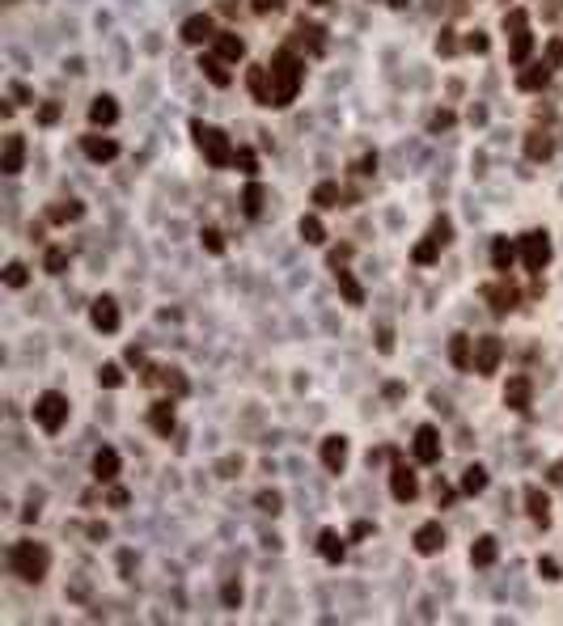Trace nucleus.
Wrapping results in <instances>:
<instances>
[{"instance_id":"nucleus-1","label":"nucleus","mask_w":563,"mask_h":626,"mask_svg":"<svg viewBox=\"0 0 563 626\" xmlns=\"http://www.w3.org/2000/svg\"><path fill=\"white\" fill-rule=\"evenodd\" d=\"M267 72H271V106H276V111L292 106V97H296V89H301V77H305V64L292 56V51H280Z\"/></svg>"},{"instance_id":"nucleus-2","label":"nucleus","mask_w":563,"mask_h":626,"mask_svg":"<svg viewBox=\"0 0 563 626\" xmlns=\"http://www.w3.org/2000/svg\"><path fill=\"white\" fill-rule=\"evenodd\" d=\"M9 567H13V576L38 584V580L47 576V567H51V554H47V546H38V542H17V546L9 550Z\"/></svg>"},{"instance_id":"nucleus-3","label":"nucleus","mask_w":563,"mask_h":626,"mask_svg":"<svg viewBox=\"0 0 563 626\" xmlns=\"http://www.w3.org/2000/svg\"><path fill=\"white\" fill-rule=\"evenodd\" d=\"M191 136H195V144H199V152L208 156V161L216 166V170H225V166H233V144H229V136L221 131V127H208V123H191Z\"/></svg>"},{"instance_id":"nucleus-4","label":"nucleus","mask_w":563,"mask_h":626,"mask_svg":"<svg viewBox=\"0 0 563 626\" xmlns=\"http://www.w3.org/2000/svg\"><path fill=\"white\" fill-rule=\"evenodd\" d=\"M34 424H38L42 432H60V428L68 424V398L56 394V390L38 394V402H34Z\"/></svg>"},{"instance_id":"nucleus-5","label":"nucleus","mask_w":563,"mask_h":626,"mask_svg":"<svg viewBox=\"0 0 563 626\" xmlns=\"http://www.w3.org/2000/svg\"><path fill=\"white\" fill-rule=\"evenodd\" d=\"M500 360H504V343H500V335H483V339H475V373H479V377H491V373L500 369Z\"/></svg>"},{"instance_id":"nucleus-6","label":"nucleus","mask_w":563,"mask_h":626,"mask_svg":"<svg viewBox=\"0 0 563 626\" xmlns=\"http://www.w3.org/2000/svg\"><path fill=\"white\" fill-rule=\"evenodd\" d=\"M521 258H525L530 271H542V267L550 263V237H546L542 229L525 233V237H521Z\"/></svg>"},{"instance_id":"nucleus-7","label":"nucleus","mask_w":563,"mask_h":626,"mask_svg":"<svg viewBox=\"0 0 563 626\" xmlns=\"http://www.w3.org/2000/svg\"><path fill=\"white\" fill-rule=\"evenodd\" d=\"M411 449H415V461H424V465L441 461V432H436L432 424L415 428V440H411Z\"/></svg>"},{"instance_id":"nucleus-8","label":"nucleus","mask_w":563,"mask_h":626,"mask_svg":"<svg viewBox=\"0 0 563 626\" xmlns=\"http://www.w3.org/2000/svg\"><path fill=\"white\" fill-rule=\"evenodd\" d=\"M390 495L398 499V504H411L415 495H420V483H415V474L406 465H394L390 470Z\"/></svg>"},{"instance_id":"nucleus-9","label":"nucleus","mask_w":563,"mask_h":626,"mask_svg":"<svg viewBox=\"0 0 563 626\" xmlns=\"http://www.w3.org/2000/svg\"><path fill=\"white\" fill-rule=\"evenodd\" d=\"M89 322H93L97 330H106V335H111V330H119V305H115L111 296H97V300H93V309H89Z\"/></svg>"},{"instance_id":"nucleus-10","label":"nucleus","mask_w":563,"mask_h":626,"mask_svg":"<svg viewBox=\"0 0 563 626\" xmlns=\"http://www.w3.org/2000/svg\"><path fill=\"white\" fill-rule=\"evenodd\" d=\"M530 398H534L530 377H508V385H504V406L508 410H530Z\"/></svg>"},{"instance_id":"nucleus-11","label":"nucleus","mask_w":563,"mask_h":626,"mask_svg":"<svg viewBox=\"0 0 563 626\" xmlns=\"http://www.w3.org/2000/svg\"><path fill=\"white\" fill-rule=\"evenodd\" d=\"M178 34H182V42H191V47H199V42L216 38V30H212V17H208V13H195V17H187Z\"/></svg>"},{"instance_id":"nucleus-12","label":"nucleus","mask_w":563,"mask_h":626,"mask_svg":"<svg viewBox=\"0 0 563 626\" xmlns=\"http://www.w3.org/2000/svg\"><path fill=\"white\" fill-rule=\"evenodd\" d=\"M246 85H250V97L259 102V106H271V72H267V64H254L246 72Z\"/></svg>"},{"instance_id":"nucleus-13","label":"nucleus","mask_w":563,"mask_h":626,"mask_svg":"<svg viewBox=\"0 0 563 626\" xmlns=\"http://www.w3.org/2000/svg\"><path fill=\"white\" fill-rule=\"evenodd\" d=\"M415 550H420V554H441V550H445V529H441V520H428V525L415 529Z\"/></svg>"},{"instance_id":"nucleus-14","label":"nucleus","mask_w":563,"mask_h":626,"mask_svg":"<svg viewBox=\"0 0 563 626\" xmlns=\"http://www.w3.org/2000/svg\"><path fill=\"white\" fill-rule=\"evenodd\" d=\"M115 119H119L115 97H111V93H97V97L89 102V123H93V127H111Z\"/></svg>"},{"instance_id":"nucleus-15","label":"nucleus","mask_w":563,"mask_h":626,"mask_svg":"<svg viewBox=\"0 0 563 626\" xmlns=\"http://www.w3.org/2000/svg\"><path fill=\"white\" fill-rule=\"evenodd\" d=\"M449 360H453V369H475V339L470 335H453L449 339Z\"/></svg>"},{"instance_id":"nucleus-16","label":"nucleus","mask_w":563,"mask_h":626,"mask_svg":"<svg viewBox=\"0 0 563 626\" xmlns=\"http://www.w3.org/2000/svg\"><path fill=\"white\" fill-rule=\"evenodd\" d=\"M322 465L331 470V474H339V470L347 465V440L343 436H326L322 440Z\"/></svg>"},{"instance_id":"nucleus-17","label":"nucleus","mask_w":563,"mask_h":626,"mask_svg":"<svg viewBox=\"0 0 563 626\" xmlns=\"http://www.w3.org/2000/svg\"><path fill=\"white\" fill-rule=\"evenodd\" d=\"M148 428L157 432V436H170V432H174V402H170V398L152 402V410H148Z\"/></svg>"},{"instance_id":"nucleus-18","label":"nucleus","mask_w":563,"mask_h":626,"mask_svg":"<svg viewBox=\"0 0 563 626\" xmlns=\"http://www.w3.org/2000/svg\"><path fill=\"white\" fill-rule=\"evenodd\" d=\"M212 47H216V56H221L225 64H237V60L246 56V42H241L233 30H221V34L212 38Z\"/></svg>"},{"instance_id":"nucleus-19","label":"nucleus","mask_w":563,"mask_h":626,"mask_svg":"<svg viewBox=\"0 0 563 626\" xmlns=\"http://www.w3.org/2000/svg\"><path fill=\"white\" fill-rule=\"evenodd\" d=\"M81 148H85L89 161H111V156H119V144H115L111 136H85Z\"/></svg>"},{"instance_id":"nucleus-20","label":"nucleus","mask_w":563,"mask_h":626,"mask_svg":"<svg viewBox=\"0 0 563 626\" xmlns=\"http://www.w3.org/2000/svg\"><path fill=\"white\" fill-rule=\"evenodd\" d=\"M22 161H26V140L9 136L5 140V156H0V170H5V174H22Z\"/></svg>"},{"instance_id":"nucleus-21","label":"nucleus","mask_w":563,"mask_h":626,"mask_svg":"<svg viewBox=\"0 0 563 626\" xmlns=\"http://www.w3.org/2000/svg\"><path fill=\"white\" fill-rule=\"evenodd\" d=\"M115 474H119V453L115 449H97L93 453V479L97 483H111Z\"/></svg>"},{"instance_id":"nucleus-22","label":"nucleus","mask_w":563,"mask_h":626,"mask_svg":"<svg viewBox=\"0 0 563 626\" xmlns=\"http://www.w3.org/2000/svg\"><path fill=\"white\" fill-rule=\"evenodd\" d=\"M199 72H203V77H208V81H212L216 89H225V85H233V72L225 68V60H221V56H203V60H199Z\"/></svg>"},{"instance_id":"nucleus-23","label":"nucleus","mask_w":563,"mask_h":626,"mask_svg":"<svg viewBox=\"0 0 563 626\" xmlns=\"http://www.w3.org/2000/svg\"><path fill=\"white\" fill-rule=\"evenodd\" d=\"M525 512H530V516L538 520L542 529L550 525V499H546V495H542L538 487H525Z\"/></svg>"},{"instance_id":"nucleus-24","label":"nucleus","mask_w":563,"mask_h":626,"mask_svg":"<svg viewBox=\"0 0 563 626\" xmlns=\"http://www.w3.org/2000/svg\"><path fill=\"white\" fill-rule=\"evenodd\" d=\"M513 263H517V246L508 241V237H495V241H491V267L508 275V267H513Z\"/></svg>"},{"instance_id":"nucleus-25","label":"nucleus","mask_w":563,"mask_h":626,"mask_svg":"<svg viewBox=\"0 0 563 626\" xmlns=\"http://www.w3.org/2000/svg\"><path fill=\"white\" fill-rule=\"evenodd\" d=\"M483 296L491 300L495 313H508V309L517 305V288H513V284H491V288H483Z\"/></svg>"},{"instance_id":"nucleus-26","label":"nucleus","mask_w":563,"mask_h":626,"mask_svg":"<svg viewBox=\"0 0 563 626\" xmlns=\"http://www.w3.org/2000/svg\"><path fill=\"white\" fill-rule=\"evenodd\" d=\"M335 284H339V292H343V300H347V305H365V288L356 284V275H351V271L335 267Z\"/></svg>"},{"instance_id":"nucleus-27","label":"nucleus","mask_w":563,"mask_h":626,"mask_svg":"<svg viewBox=\"0 0 563 626\" xmlns=\"http://www.w3.org/2000/svg\"><path fill=\"white\" fill-rule=\"evenodd\" d=\"M550 81V64H534V68H525L521 77H517V85L525 89V93H534V89H542Z\"/></svg>"},{"instance_id":"nucleus-28","label":"nucleus","mask_w":563,"mask_h":626,"mask_svg":"<svg viewBox=\"0 0 563 626\" xmlns=\"http://www.w3.org/2000/svg\"><path fill=\"white\" fill-rule=\"evenodd\" d=\"M318 554H322L326 563H339V559H343V538H339L335 529H322V538H318Z\"/></svg>"},{"instance_id":"nucleus-29","label":"nucleus","mask_w":563,"mask_h":626,"mask_svg":"<svg viewBox=\"0 0 563 626\" xmlns=\"http://www.w3.org/2000/svg\"><path fill=\"white\" fill-rule=\"evenodd\" d=\"M495 554H500L495 538H479V542L470 546V563H475V567H491V563H495Z\"/></svg>"},{"instance_id":"nucleus-30","label":"nucleus","mask_w":563,"mask_h":626,"mask_svg":"<svg viewBox=\"0 0 563 626\" xmlns=\"http://www.w3.org/2000/svg\"><path fill=\"white\" fill-rule=\"evenodd\" d=\"M525 156H530V161H546V156H550V136L546 131H530L525 136Z\"/></svg>"},{"instance_id":"nucleus-31","label":"nucleus","mask_w":563,"mask_h":626,"mask_svg":"<svg viewBox=\"0 0 563 626\" xmlns=\"http://www.w3.org/2000/svg\"><path fill=\"white\" fill-rule=\"evenodd\" d=\"M263 199H267V191H263L259 182H250V186L241 191V212H246V216H259V212H263Z\"/></svg>"},{"instance_id":"nucleus-32","label":"nucleus","mask_w":563,"mask_h":626,"mask_svg":"<svg viewBox=\"0 0 563 626\" xmlns=\"http://www.w3.org/2000/svg\"><path fill=\"white\" fill-rule=\"evenodd\" d=\"M81 212H85V207H81L77 199H64V203H56V207L47 212V220H51V225H68V220H77Z\"/></svg>"},{"instance_id":"nucleus-33","label":"nucleus","mask_w":563,"mask_h":626,"mask_svg":"<svg viewBox=\"0 0 563 626\" xmlns=\"http://www.w3.org/2000/svg\"><path fill=\"white\" fill-rule=\"evenodd\" d=\"M483 487H487V470H483V465H466V470H462V491H466V495H479Z\"/></svg>"},{"instance_id":"nucleus-34","label":"nucleus","mask_w":563,"mask_h":626,"mask_svg":"<svg viewBox=\"0 0 563 626\" xmlns=\"http://www.w3.org/2000/svg\"><path fill=\"white\" fill-rule=\"evenodd\" d=\"M339 199H343L339 182H318V186H314V203H318V207H339Z\"/></svg>"},{"instance_id":"nucleus-35","label":"nucleus","mask_w":563,"mask_h":626,"mask_svg":"<svg viewBox=\"0 0 563 626\" xmlns=\"http://www.w3.org/2000/svg\"><path fill=\"white\" fill-rule=\"evenodd\" d=\"M301 237L310 241V246H322V241H326V229H322V220H318V216H301Z\"/></svg>"},{"instance_id":"nucleus-36","label":"nucleus","mask_w":563,"mask_h":626,"mask_svg":"<svg viewBox=\"0 0 563 626\" xmlns=\"http://www.w3.org/2000/svg\"><path fill=\"white\" fill-rule=\"evenodd\" d=\"M441 250H445L441 241H432V237H424V241L415 246V254H411V258H415V263H420V267H428V263H436V254H441Z\"/></svg>"},{"instance_id":"nucleus-37","label":"nucleus","mask_w":563,"mask_h":626,"mask_svg":"<svg viewBox=\"0 0 563 626\" xmlns=\"http://www.w3.org/2000/svg\"><path fill=\"white\" fill-rule=\"evenodd\" d=\"M42 267H47L51 275H64V267H68V250L51 246V250H47V258H42Z\"/></svg>"},{"instance_id":"nucleus-38","label":"nucleus","mask_w":563,"mask_h":626,"mask_svg":"<svg viewBox=\"0 0 563 626\" xmlns=\"http://www.w3.org/2000/svg\"><path fill=\"white\" fill-rule=\"evenodd\" d=\"M530 47H534V34H530V30H521V34H513V47H508V56H513L517 64H525Z\"/></svg>"},{"instance_id":"nucleus-39","label":"nucleus","mask_w":563,"mask_h":626,"mask_svg":"<svg viewBox=\"0 0 563 626\" xmlns=\"http://www.w3.org/2000/svg\"><path fill=\"white\" fill-rule=\"evenodd\" d=\"M97 381L106 385V390H119L123 385V369L119 364H102V373H97Z\"/></svg>"},{"instance_id":"nucleus-40","label":"nucleus","mask_w":563,"mask_h":626,"mask_svg":"<svg viewBox=\"0 0 563 626\" xmlns=\"http://www.w3.org/2000/svg\"><path fill=\"white\" fill-rule=\"evenodd\" d=\"M5 284H9V288H26V284H30V271H26L22 263H9V267H5Z\"/></svg>"},{"instance_id":"nucleus-41","label":"nucleus","mask_w":563,"mask_h":626,"mask_svg":"<svg viewBox=\"0 0 563 626\" xmlns=\"http://www.w3.org/2000/svg\"><path fill=\"white\" fill-rule=\"evenodd\" d=\"M161 381H166V390H170L174 398H182V394H187V377H182V373H174V369H161Z\"/></svg>"},{"instance_id":"nucleus-42","label":"nucleus","mask_w":563,"mask_h":626,"mask_svg":"<svg viewBox=\"0 0 563 626\" xmlns=\"http://www.w3.org/2000/svg\"><path fill=\"white\" fill-rule=\"evenodd\" d=\"M525 22H530V17H525V9H513V13H504V34H521V30H530Z\"/></svg>"},{"instance_id":"nucleus-43","label":"nucleus","mask_w":563,"mask_h":626,"mask_svg":"<svg viewBox=\"0 0 563 626\" xmlns=\"http://www.w3.org/2000/svg\"><path fill=\"white\" fill-rule=\"evenodd\" d=\"M233 166H237L241 174H254V166H259V161H254L250 148H237V152H233Z\"/></svg>"},{"instance_id":"nucleus-44","label":"nucleus","mask_w":563,"mask_h":626,"mask_svg":"<svg viewBox=\"0 0 563 626\" xmlns=\"http://www.w3.org/2000/svg\"><path fill=\"white\" fill-rule=\"evenodd\" d=\"M60 119V106H56V102H42V106H38V123H56Z\"/></svg>"},{"instance_id":"nucleus-45","label":"nucleus","mask_w":563,"mask_h":626,"mask_svg":"<svg viewBox=\"0 0 563 626\" xmlns=\"http://www.w3.org/2000/svg\"><path fill=\"white\" fill-rule=\"evenodd\" d=\"M203 246H208L212 254H221V250H225V241H221V233H216V229H203Z\"/></svg>"},{"instance_id":"nucleus-46","label":"nucleus","mask_w":563,"mask_h":626,"mask_svg":"<svg viewBox=\"0 0 563 626\" xmlns=\"http://www.w3.org/2000/svg\"><path fill=\"white\" fill-rule=\"evenodd\" d=\"M538 571H542V580H559V563L555 559H538Z\"/></svg>"},{"instance_id":"nucleus-47","label":"nucleus","mask_w":563,"mask_h":626,"mask_svg":"<svg viewBox=\"0 0 563 626\" xmlns=\"http://www.w3.org/2000/svg\"><path fill=\"white\" fill-rule=\"evenodd\" d=\"M259 508H263V512H280V495H276V491H263V495H259Z\"/></svg>"},{"instance_id":"nucleus-48","label":"nucleus","mask_w":563,"mask_h":626,"mask_svg":"<svg viewBox=\"0 0 563 626\" xmlns=\"http://www.w3.org/2000/svg\"><path fill=\"white\" fill-rule=\"evenodd\" d=\"M546 64H550V68L563 64V42H550V47H546Z\"/></svg>"},{"instance_id":"nucleus-49","label":"nucleus","mask_w":563,"mask_h":626,"mask_svg":"<svg viewBox=\"0 0 563 626\" xmlns=\"http://www.w3.org/2000/svg\"><path fill=\"white\" fill-rule=\"evenodd\" d=\"M466 47L475 51V56H483V51H487V34H479V30H475V34L466 38Z\"/></svg>"},{"instance_id":"nucleus-50","label":"nucleus","mask_w":563,"mask_h":626,"mask_svg":"<svg viewBox=\"0 0 563 626\" xmlns=\"http://www.w3.org/2000/svg\"><path fill=\"white\" fill-rule=\"evenodd\" d=\"M445 127H453V115H449V111H436V115H432V131H445Z\"/></svg>"},{"instance_id":"nucleus-51","label":"nucleus","mask_w":563,"mask_h":626,"mask_svg":"<svg viewBox=\"0 0 563 626\" xmlns=\"http://www.w3.org/2000/svg\"><path fill=\"white\" fill-rule=\"evenodd\" d=\"M250 9H254V13H276L280 0H250Z\"/></svg>"},{"instance_id":"nucleus-52","label":"nucleus","mask_w":563,"mask_h":626,"mask_svg":"<svg viewBox=\"0 0 563 626\" xmlns=\"http://www.w3.org/2000/svg\"><path fill=\"white\" fill-rule=\"evenodd\" d=\"M453 47H457V42H453V30H445V34H441V42H436V51H441V56H449Z\"/></svg>"},{"instance_id":"nucleus-53","label":"nucleus","mask_w":563,"mask_h":626,"mask_svg":"<svg viewBox=\"0 0 563 626\" xmlns=\"http://www.w3.org/2000/svg\"><path fill=\"white\" fill-rule=\"evenodd\" d=\"M377 347H381V351H386V355H390V351H394V335H390V326H381V339H377Z\"/></svg>"},{"instance_id":"nucleus-54","label":"nucleus","mask_w":563,"mask_h":626,"mask_svg":"<svg viewBox=\"0 0 563 626\" xmlns=\"http://www.w3.org/2000/svg\"><path fill=\"white\" fill-rule=\"evenodd\" d=\"M237 601H241V588L229 580V584H225V605H237Z\"/></svg>"},{"instance_id":"nucleus-55","label":"nucleus","mask_w":563,"mask_h":626,"mask_svg":"<svg viewBox=\"0 0 563 626\" xmlns=\"http://www.w3.org/2000/svg\"><path fill=\"white\" fill-rule=\"evenodd\" d=\"M373 170H377V152H369L365 161H360V174H373Z\"/></svg>"},{"instance_id":"nucleus-56","label":"nucleus","mask_w":563,"mask_h":626,"mask_svg":"<svg viewBox=\"0 0 563 626\" xmlns=\"http://www.w3.org/2000/svg\"><path fill=\"white\" fill-rule=\"evenodd\" d=\"M123 504H127V491L115 487V491H111V508H123Z\"/></svg>"},{"instance_id":"nucleus-57","label":"nucleus","mask_w":563,"mask_h":626,"mask_svg":"<svg viewBox=\"0 0 563 626\" xmlns=\"http://www.w3.org/2000/svg\"><path fill=\"white\" fill-rule=\"evenodd\" d=\"M546 479H550V483H563V461H555V465H550V474H546Z\"/></svg>"},{"instance_id":"nucleus-58","label":"nucleus","mask_w":563,"mask_h":626,"mask_svg":"<svg viewBox=\"0 0 563 626\" xmlns=\"http://www.w3.org/2000/svg\"><path fill=\"white\" fill-rule=\"evenodd\" d=\"M310 5H331V0H310Z\"/></svg>"}]
</instances>
